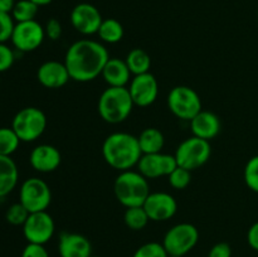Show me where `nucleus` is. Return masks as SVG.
<instances>
[{
    "instance_id": "18",
    "label": "nucleus",
    "mask_w": 258,
    "mask_h": 257,
    "mask_svg": "<svg viewBox=\"0 0 258 257\" xmlns=\"http://www.w3.org/2000/svg\"><path fill=\"white\" fill-rule=\"evenodd\" d=\"M37 78L42 86L47 88H60L71 80L64 63L58 60L44 62L37 72Z\"/></svg>"
},
{
    "instance_id": "27",
    "label": "nucleus",
    "mask_w": 258,
    "mask_h": 257,
    "mask_svg": "<svg viewBox=\"0 0 258 257\" xmlns=\"http://www.w3.org/2000/svg\"><path fill=\"white\" fill-rule=\"evenodd\" d=\"M20 139L12 127H0V155L10 156L19 148Z\"/></svg>"
},
{
    "instance_id": "4",
    "label": "nucleus",
    "mask_w": 258,
    "mask_h": 257,
    "mask_svg": "<svg viewBox=\"0 0 258 257\" xmlns=\"http://www.w3.org/2000/svg\"><path fill=\"white\" fill-rule=\"evenodd\" d=\"M117 201L126 208L143 206L150 194L148 179L139 171H121L113 184Z\"/></svg>"
},
{
    "instance_id": "20",
    "label": "nucleus",
    "mask_w": 258,
    "mask_h": 257,
    "mask_svg": "<svg viewBox=\"0 0 258 257\" xmlns=\"http://www.w3.org/2000/svg\"><path fill=\"white\" fill-rule=\"evenodd\" d=\"M101 75L110 87H126L130 82L131 72L125 60L120 58H110Z\"/></svg>"
},
{
    "instance_id": "11",
    "label": "nucleus",
    "mask_w": 258,
    "mask_h": 257,
    "mask_svg": "<svg viewBox=\"0 0 258 257\" xmlns=\"http://www.w3.org/2000/svg\"><path fill=\"white\" fill-rule=\"evenodd\" d=\"M44 37V28L37 20H29L15 24L10 40L20 52H32L42 45Z\"/></svg>"
},
{
    "instance_id": "29",
    "label": "nucleus",
    "mask_w": 258,
    "mask_h": 257,
    "mask_svg": "<svg viewBox=\"0 0 258 257\" xmlns=\"http://www.w3.org/2000/svg\"><path fill=\"white\" fill-rule=\"evenodd\" d=\"M169 184L174 189H185L190 184L191 174L190 170L184 169L181 166H176L173 171L168 175Z\"/></svg>"
},
{
    "instance_id": "34",
    "label": "nucleus",
    "mask_w": 258,
    "mask_h": 257,
    "mask_svg": "<svg viewBox=\"0 0 258 257\" xmlns=\"http://www.w3.org/2000/svg\"><path fill=\"white\" fill-rule=\"evenodd\" d=\"M22 257H49L44 244L28 243L22 252Z\"/></svg>"
},
{
    "instance_id": "26",
    "label": "nucleus",
    "mask_w": 258,
    "mask_h": 257,
    "mask_svg": "<svg viewBox=\"0 0 258 257\" xmlns=\"http://www.w3.org/2000/svg\"><path fill=\"white\" fill-rule=\"evenodd\" d=\"M39 7L30 0H19L12 10V17L17 23L35 20Z\"/></svg>"
},
{
    "instance_id": "39",
    "label": "nucleus",
    "mask_w": 258,
    "mask_h": 257,
    "mask_svg": "<svg viewBox=\"0 0 258 257\" xmlns=\"http://www.w3.org/2000/svg\"><path fill=\"white\" fill-rule=\"evenodd\" d=\"M30 2H33L34 4H37L38 7H44V5H48L52 3V0H30Z\"/></svg>"
},
{
    "instance_id": "30",
    "label": "nucleus",
    "mask_w": 258,
    "mask_h": 257,
    "mask_svg": "<svg viewBox=\"0 0 258 257\" xmlns=\"http://www.w3.org/2000/svg\"><path fill=\"white\" fill-rule=\"evenodd\" d=\"M165 247L159 242H148L135 251L133 257H168Z\"/></svg>"
},
{
    "instance_id": "37",
    "label": "nucleus",
    "mask_w": 258,
    "mask_h": 257,
    "mask_svg": "<svg viewBox=\"0 0 258 257\" xmlns=\"http://www.w3.org/2000/svg\"><path fill=\"white\" fill-rule=\"evenodd\" d=\"M247 242L249 247L258 252V222L252 224L247 232Z\"/></svg>"
},
{
    "instance_id": "41",
    "label": "nucleus",
    "mask_w": 258,
    "mask_h": 257,
    "mask_svg": "<svg viewBox=\"0 0 258 257\" xmlns=\"http://www.w3.org/2000/svg\"><path fill=\"white\" fill-rule=\"evenodd\" d=\"M90 257H98V256H90Z\"/></svg>"
},
{
    "instance_id": "8",
    "label": "nucleus",
    "mask_w": 258,
    "mask_h": 257,
    "mask_svg": "<svg viewBox=\"0 0 258 257\" xmlns=\"http://www.w3.org/2000/svg\"><path fill=\"white\" fill-rule=\"evenodd\" d=\"M199 232L196 226L190 223H179L166 232L163 246L168 254L183 257L197 246Z\"/></svg>"
},
{
    "instance_id": "36",
    "label": "nucleus",
    "mask_w": 258,
    "mask_h": 257,
    "mask_svg": "<svg viewBox=\"0 0 258 257\" xmlns=\"http://www.w3.org/2000/svg\"><path fill=\"white\" fill-rule=\"evenodd\" d=\"M208 257H232L231 246L227 242H219L212 247Z\"/></svg>"
},
{
    "instance_id": "15",
    "label": "nucleus",
    "mask_w": 258,
    "mask_h": 257,
    "mask_svg": "<svg viewBox=\"0 0 258 257\" xmlns=\"http://www.w3.org/2000/svg\"><path fill=\"white\" fill-rule=\"evenodd\" d=\"M150 221H168L176 213L178 204L173 196L164 191L150 193L143 204Z\"/></svg>"
},
{
    "instance_id": "10",
    "label": "nucleus",
    "mask_w": 258,
    "mask_h": 257,
    "mask_svg": "<svg viewBox=\"0 0 258 257\" xmlns=\"http://www.w3.org/2000/svg\"><path fill=\"white\" fill-rule=\"evenodd\" d=\"M54 231V221L47 211L30 213L23 224V234L28 243L45 244L52 238Z\"/></svg>"
},
{
    "instance_id": "13",
    "label": "nucleus",
    "mask_w": 258,
    "mask_h": 257,
    "mask_svg": "<svg viewBox=\"0 0 258 257\" xmlns=\"http://www.w3.org/2000/svg\"><path fill=\"white\" fill-rule=\"evenodd\" d=\"M103 19L100 10L92 4L81 3L71 12V23L77 32L83 35H91L98 32Z\"/></svg>"
},
{
    "instance_id": "9",
    "label": "nucleus",
    "mask_w": 258,
    "mask_h": 257,
    "mask_svg": "<svg viewBox=\"0 0 258 257\" xmlns=\"http://www.w3.org/2000/svg\"><path fill=\"white\" fill-rule=\"evenodd\" d=\"M52 191L49 185L39 178H29L22 184L19 190V202L29 213L42 212L49 207Z\"/></svg>"
},
{
    "instance_id": "24",
    "label": "nucleus",
    "mask_w": 258,
    "mask_h": 257,
    "mask_svg": "<svg viewBox=\"0 0 258 257\" xmlns=\"http://www.w3.org/2000/svg\"><path fill=\"white\" fill-rule=\"evenodd\" d=\"M98 37L101 40L110 44H115V43L120 42L123 37V27L118 20L112 19H105L101 24L100 29L97 32Z\"/></svg>"
},
{
    "instance_id": "35",
    "label": "nucleus",
    "mask_w": 258,
    "mask_h": 257,
    "mask_svg": "<svg viewBox=\"0 0 258 257\" xmlns=\"http://www.w3.org/2000/svg\"><path fill=\"white\" fill-rule=\"evenodd\" d=\"M45 35H47L49 39L57 40L59 39L60 35H62V24L59 23V20L55 19V18H52L47 22L44 28Z\"/></svg>"
},
{
    "instance_id": "33",
    "label": "nucleus",
    "mask_w": 258,
    "mask_h": 257,
    "mask_svg": "<svg viewBox=\"0 0 258 257\" xmlns=\"http://www.w3.org/2000/svg\"><path fill=\"white\" fill-rule=\"evenodd\" d=\"M15 55L12 48L8 47L5 43H0V73L5 72L14 65Z\"/></svg>"
},
{
    "instance_id": "21",
    "label": "nucleus",
    "mask_w": 258,
    "mask_h": 257,
    "mask_svg": "<svg viewBox=\"0 0 258 257\" xmlns=\"http://www.w3.org/2000/svg\"><path fill=\"white\" fill-rule=\"evenodd\" d=\"M19 179L15 161L10 156L0 155V198L14 190Z\"/></svg>"
},
{
    "instance_id": "40",
    "label": "nucleus",
    "mask_w": 258,
    "mask_h": 257,
    "mask_svg": "<svg viewBox=\"0 0 258 257\" xmlns=\"http://www.w3.org/2000/svg\"><path fill=\"white\" fill-rule=\"evenodd\" d=\"M168 257H180V256H171V254H169Z\"/></svg>"
},
{
    "instance_id": "1",
    "label": "nucleus",
    "mask_w": 258,
    "mask_h": 257,
    "mask_svg": "<svg viewBox=\"0 0 258 257\" xmlns=\"http://www.w3.org/2000/svg\"><path fill=\"white\" fill-rule=\"evenodd\" d=\"M108 59L110 54L105 45L96 40L81 39L68 48L64 65L71 80L90 82L102 73Z\"/></svg>"
},
{
    "instance_id": "3",
    "label": "nucleus",
    "mask_w": 258,
    "mask_h": 257,
    "mask_svg": "<svg viewBox=\"0 0 258 257\" xmlns=\"http://www.w3.org/2000/svg\"><path fill=\"white\" fill-rule=\"evenodd\" d=\"M134 107L127 87L106 88L98 98V113L108 123H120L130 116Z\"/></svg>"
},
{
    "instance_id": "25",
    "label": "nucleus",
    "mask_w": 258,
    "mask_h": 257,
    "mask_svg": "<svg viewBox=\"0 0 258 257\" xmlns=\"http://www.w3.org/2000/svg\"><path fill=\"white\" fill-rule=\"evenodd\" d=\"M123 221H125L126 226L133 231H141L143 228H145L150 218H149L144 207L139 206L126 208L125 214H123Z\"/></svg>"
},
{
    "instance_id": "2",
    "label": "nucleus",
    "mask_w": 258,
    "mask_h": 257,
    "mask_svg": "<svg viewBox=\"0 0 258 257\" xmlns=\"http://www.w3.org/2000/svg\"><path fill=\"white\" fill-rule=\"evenodd\" d=\"M102 156L111 168L125 171L138 165L143 151L136 136L127 133H113L103 141Z\"/></svg>"
},
{
    "instance_id": "14",
    "label": "nucleus",
    "mask_w": 258,
    "mask_h": 257,
    "mask_svg": "<svg viewBox=\"0 0 258 257\" xmlns=\"http://www.w3.org/2000/svg\"><path fill=\"white\" fill-rule=\"evenodd\" d=\"M128 92L133 98L134 105L140 107L150 106L151 103L155 102L159 93V85L155 76L151 75L150 72L135 76L130 82Z\"/></svg>"
},
{
    "instance_id": "16",
    "label": "nucleus",
    "mask_w": 258,
    "mask_h": 257,
    "mask_svg": "<svg viewBox=\"0 0 258 257\" xmlns=\"http://www.w3.org/2000/svg\"><path fill=\"white\" fill-rule=\"evenodd\" d=\"M58 253L60 257H90L92 244L83 234L62 232L58 239Z\"/></svg>"
},
{
    "instance_id": "38",
    "label": "nucleus",
    "mask_w": 258,
    "mask_h": 257,
    "mask_svg": "<svg viewBox=\"0 0 258 257\" xmlns=\"http://www.w3.org/2000/svg\"><path fill=\"white\" fill-rule=\"evenodd\" d=\"M15 0H0V13H10L15 5Z\"/></svg>"
},
{
    "instance_id": "6",
    "label": "nucleus",
    "mask_w": 258,
    "mask_h": 257,
    "mask_svg": "<svg viewBox=\"0 0 258 257\" xmlns=\"http://www.w3.org/2000/svg\"><path fill=\"white\" fill-rule=\"evenodd\" d=\"M211 154L212 148L208 140L191 136L181 141L175 151V159L178 166L191 171L203 166L209 160Z\"/></svg>"
},
{
    "instance_id": "17",
    "label": "nucleus",
    "mask_w": 258,
    "mask_h": 257,
    "mask_svg": "<svg viewBox=\"0 0 258 257\" xmlns=\"http://www.w3.org/2000/svg\"><path fill=\"white\" fill-rule=\"evenodd\" d=\"M62 161L59 150L55 146L42 144L30 151L29 163L34 170L39 173H50L59 166Z\"/></svg>"
},
{
    "instance_id": "5",
    "label": "nucleus",
    "mask_w": 258,
    "mask_h": 257,
    "mask_svg": "<svg viewBox=\"0 0 258 257\" xmlns=\"http://www.w3.org/2000/svg\"><path fill=\"white\" fill-rule=\"evenodd\" d=\"M47 127V117L38 107H24L18 111L12 122V128L15 131L20 141L32 143L39 139Z\"/></svg>"
},
{
    "instance_id": "32",
    "label": "nucleus",
    "mask_w": 258,
    "mask_h": 257,
    "mask_svg": "<svg viewBox=\"0 0 258 257\" xmlns=\"http://www.w3.org/2000/svg\"><path fill=\"white\" fill-rule=\"evenodd\" d=\"M14 18L10 13H0V43H5L12 39L14 32Z\"/></svg>"
},
{
    "instance_id": "22",
    "label": "nucleus",
    "mask_w": 258,
    "mask_h": 257,
    "mask_svg": "<svg viewBox=\"0 0 258 257\" xmlns=\"http://www.w3.org/2000/svg\"><path fill=\"white\" fill-rule=\"evenodd\" d=\"M139 145H140L143 154H156L161 153V149L164 148L163 133L155 127H148L138 136Z\"/></svg>"
},
{
    "instance_id": "23",
    "label": "nucleus",
    "mask_w": 258,
    "mask_h": 257,
    "mask_svg": "<svg viewBox=\"0 0 258 257\" xmlns=\"http://www.w3.org/2000/svg\"><path fill=\"white\" fill-rule=\"evenodd\" d=\"M125 62L127 65L128 70H130L131 75L135 76L148 73L151 66L150 55L145 50L140 49V48H135V49L130 50Z\"/></svg>"
},
{
    "instance_id": "28",
    "label": "nucleus",
    "mask_w": 258,
    "mask_h": 257,
    "mask_svg": "<svg viewBox=\"0 0 258 257\" xmlns=\"http://www.w3.org/2000/svg\"><path fill=\"white\" fill-rule=\"evenodd\" d=\"M29 214L30 213L28 212V209L20 202H18V203L12 204L8 208L7 213H5V218H7L8 223L13 224V226H23L28 219V217H29Z\"/></svg>"
},
{
    "instance_id": "12",
    "label": "nucleus",
    "mask_w": 258,
    "mask_h": 257,
    "mask_svg": "<svg viewBox=\"0 0 258 257\" xmlns=\"http://www.w3.org/2000/svg\"><path fill=\"white\" fill-rule=\"evenodd\" d=\"M139 173L146 179H155L160 176H168L178 166L175 155L156 153L143 154L138 163Z\"/></svg>"
},
{
    "instance_id": "31",
    "label": "nucleus",
    "mask_w": 258,
    "mask_h": 257,
    "mask_svg": "<svg viewBox=\"0 0 258 257\" xmlns=\"http://www.w3.org/2000/svg\"><path fill=\"white\" fill-rule=\"evenodd\" d=\"M244 181L251 190L258 193V155L248 160L244 168Z\"/></svg>"
},
{
    "instance_id": "19",
    "label": "nucleus",
    "mask_w": 258,
    "mask_h": 257,
    "mask_svg": "<svg viewBox=\"0 0 258 257\" xmlns=\"http://www.w3.org/2000/svg\"><path fill=\"white\" fill-rule=\"evenodd\" d=\"M190 128L193 136L209 141L221 133V120L216 113L202 110L190 121Z\"/></svg>"
},
{
    "instance_id": "7",
    "label": "nucleus",
    "mask_w": 258,
    "mask_h": 257,
    "mask_svg": "<svg viewBox=\"0 0 258 257\" xmlns=\"http://www.w3.org/2000/svg\"><path fill=\"white\" fill-rule=\"evenodd\" d=\"M168 107L180 120L191 121L202 111V101L193 88L176 86L169 92Z\"/></svg>"
}]
</instances>
